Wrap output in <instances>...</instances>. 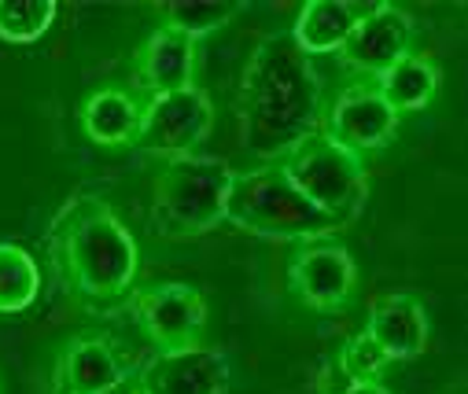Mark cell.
<instances>
[{"label":"cell","instance_id":"277c9868","mask_svg":"<svg viewBox=\"0 0 468 394\" xmlns=\"http://www.w3.org/2000/svg\"><path fill=\"white\" fill-rule=\"evenodd\" d=\"M237 181L225 159L214 155H188L166 163V170L155 181V232L170 240H188L218 229L225 221L229 192Z\"/></svg>","mask_w":468,"mask_h":394},{"label":"cell","instance_id":"44dd1931","mask_svg":"<svg viewBox=\"0 0 468 394\" xmlns=\"http://www.w3.org/2000/svg\"><path fill=\"white\" fill-rule=\"evenodd\" d=\"M388 365H391V357L366 332L350 335L343 343L339 357H335V368H339V376L346 383H380V376L388 372Z\"/></svg>","mask_w":468,"mask_h":394},{"label":"cell","instance_id":"8fae6325","mask_svg":"<svg viewBox=\"0 0 468 394\" xmlns=\"http://www.w3.org/2000/svg\"><path fill=\"white\" fill-rule=\"evenodd\" d=\"M413 37H417V23L395 8V5H369L362 12V19L355 23V30L346 34L339 59L358 70V74H384L391 63H399L402 56L413 52Z\"/></svg>","mask_w":468,"mask_h":394},{"label":"cell","instance_id":"52a82bcc","mask_svg":"<svg viewBox=\"0 0 468 394\" xmlns=\"http://www.w3.org/2000/svg\"><path fill=\"white\" fill-rule=\"evenodd\" d=\"M288 288L303 306L317 314H335L358 288V261L335 240L303 243L288 266Z\"/></svg>","mask_w":468,"mask_h":394},{"label":"cell","instance_id":"7a4b0ae2","mask_svg":"<svg viewBox=\"0 0 468 394\" xmlns=\"http://www.w3.org/2000/svg\"><path fill=\"white\" fill-rule=\"evenodd\" d=\"M52 243L78 295L92 303L122 299L137 281V236L103 199H70L52 225Z\"/></svg>","mask_w":468,"mask_h":394},{"label":"cell","instance_id":"5bb4252c","mask_svg":"<svg viewBox=\"0 0 468 394\" xmlns=\"http://www.w3.org/2000/svg\"><path fill=\"white\" fill-rule=\"evenodd\" d=\"M196 59H199V45L159 27L155 34H148V41L137 52V81L148 96H163V92H177L196 85Z\"/></svg>","mask_w":468,"mask_h":394},{"label":"cell","instance_id":"4fadbf2b","mask_svg":"<svg viewBox=\"0 0 468 394\" xmlns=\"http://www.w3.org/2000/svg\"><path fill=\"white\" fill-rule=\"evenodd\" d=\"M366 335L391 357V361H410L424 354L428 346V310L417 295L410 292H391L373 299Z\"/></svg>","mask_w":468,"mask_h":394},{"label":"cell","instance_id":"7c38bea8","mask_svg":"<svg viewBox=\"0 0 468 394\" xmlns=\"http://www.w3.org/2000/svg\"><path fill=\"white\" fill-rule=\"evenodd\" d=\"M56 390L59 394H111L130 387V372L100 335H78L70 339L56 357Z\"/></svg>","mask_w":468,"mask_h":394},{"label":"cell","instance_id":"d6986e66","mask_svg":"<svg viewBox=\"0 0 468 394\" xmlns=\"http://www.w3.org/2000/svg\"><path fill=\"white\" fill-rule=\"evenodd\" d=\"M56 12V0H0V37L12 45H34L48 34Z\"/></svg>","mask_w":468,"mask_h":394},{"label":"cell","instance_id":"2e32d148","mask_svg":"<svg viewBox=\"0 0 468 394\" xmlns=\"http://www.w3.org/2000/svg\"><path fill=\"white\" fill-rule=\"evenodd\" d=\"M144 103L126 89H100L81 103V129L100 148H126L137 144Z\"/></svg>","mask_w":468,"mask_h":394},{"label":"cell","instance_id":"5b68a950","mask_svg":"<svg viewBox=\"0 0 468 394\" xmlns=\"http://www.w3.org/2000/svg\"><path fill=\"white\" fill-rule=\"evenodd\" d=\"M277 166L306 203H314L321 214H328L339 225L355 221L369 199L366 159L328 141L321 129L299 141L288 155H281Z\"/></svg>","mask_w":468,"mask_h":394},{"label":"cell","instance_id":"3957f363","mask_svg":"<svg viewBox=\"0 0 468 394\" xmlns=\"http://www.w3.org/2000/svg\"><path fill=\"white\" fill-rule=\"evenodd\" d=\"M225 221L262 240H295V243H317L343 229L314 203H306L277 163L237 174L229 192Z\"/></svg>","mask_w":468,"mask_h":394},{"label":"cell","instance_id":"30bf717a","mask_svg":"<svg viewBox=\"0 0 468 394\" xmlns=\"http://www.w3.org/2000/svg\"><path fill=\"white\" fill-rule=\"evenodd\" d=\"M133 314L159 350L196 346L207 328V299L192 284H155L133 295Z\"/></svg>","mask_w":468,"mask_h":394},{"label":"cell","instance_id":"6da1fadb","mask_svg":"<svg viewBox=\"0 0 468 394\" xmlns=\"http://www.w3.org/2000/svg\"><path fill=\"white\" fill-rule=\"evenodd\" d=\"M321 129V78L288 34L259 41L240 85V144L255 159H281Z\"/></svg>","mask_w":468,"mask_h":394},{"label":"cell","instance_id":"8992f818","mask_svg":"<svg viewBox=\"0 0 468 394\" xmlns=\"http://www.w3.org/2000/svg\"><path fill=\"white\" fill-rule=\"evenodd\" d=\"M210 129H214V103L199 85H188L177 92L148 96L141 111L137 144L174 163L196 155L199 144L210 137Z\"/></svg>","mask_w":468,"mask_h":394},{"label":"cell","instance_id":"e0dca14e","mask_svg":"<svg viewBox=\"0 0 468 394\" xmlns=\"http://www.w3.org/2000/svg\"><path fill=\"white\" fill-rule=\"evenodd\" d=\"M373 85H377V92L384 96V103L402 118V114L424 111V107L439 96L442 74H439V67H435L424 52H410V56H402L399 63H391L384 74H377Z\"/></svg>","mask_w":468,"mask_h":394},{"label":"cell","instance_id":"ffe728a7","mask_svg":"<svg viewBox=\"0 0 468 394\" xmlns=\"http://www.w3.org/2000/svg\"><path fill=\"white\" fill-rule=\"evenodd\" d=\"M159 12L166 19V30L199 45V37L221 30L232 16H237V5H218V0H181V5H163Z\"/></svg>","mask_w":468,"mask_h":394},{"label":"cell","instance_id":"ba28073f","mask_svg":"<svg viewBox=\"0 0 468 394\" xmlns=\"http://www.w3.org/2000/svg\"><path fill=\"white\" fill-rule=\"evenodd\" d=\"M321 133L366 159L369 152H380L395 141L399 114L384 103L377 85H346L332 100L328 114H321Z\"/></svg>","mask_w":468,"mask_h":394},{"label":"cell","instance_id":"7402d4cb","mask_svg":"<svg viewBox=\"0 0 468 394\" xmlns=\"http://www.w3.org/2000/svg\"><path fill=\"white\" fill-rule=\"evenodd\" d=\"M339 394H391L384 383H346Z\"/></svg>","mask_w":468,"mask_h":394},{"label":"cell","instance_id":"ac0fdd59","mask_svg":"<svg viewBox=\"0 0 468 394\" xmlns=\"http://www.w3.org/2000/svg\"><path fill=\"white\" fill-rule=\"evenodd\" d=\"M41 295V266L37 258L12 243L0 240V314H23Z\"/></svg>","mask_w":468,"mask_h":394},{"label":"cell","instance_id":"9a60e30c","mask_svg":"<svg viewBox=\"0 0 468 394\" xmlns=\"http://www.w3.org/2000/svg\"><path fill=\"white\" fill-rule=\"evenodd\" d=\"M369 5H355V0H306L292 23V45L303 56H332L343 48L346 34L355 30Z\"/></svg>","mask_w":468,"mask_h":394},{"label":"cell","instance_id":"9c48e42d","mask_svg":"<svg viewBox=\"0 0 468 394\" xmlns=\"http://www.w3.org/2000/svg\"><path fill=\"white\" fill-rule=\"evenodd\" d=\"M141 394H229L232 365L218 346H181L159 350L133 383Z\"/></svg>","mask_w":468,"mask_h":394},{"label":"cell","instance_id":"cb8c5ba5","mask_svg":"<svg viewBox=\"0 0 468 394\" xmlns=\"http://www.w3.org/2000/svg\"><path fill=\"white\" fill-rule=\"evenodd\" d=\"M130 394H141V390H137V387H130Z\"/></svg>","mask_w":468,"mask_h":394},{"label":"cell","instance_id":"603a6c76","mask_svg":"<svg viewBox=\"0 0 468 394\" xmlns=\"http://www.w3.org/2000/svg\"><path fill=\"white\" fill-rule=\"evenodd\" d=\"M111 394H130V387H122V390H111Z\"/></svg>","mask_w":468,"mask_h":394}]
</instances>
